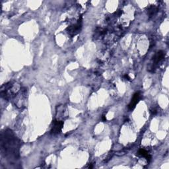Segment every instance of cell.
I'll return each mask as SVG.
<instances>
[{"instance_id": "cell-4", "label": "cell", "mask_w": 169, "mask_h": 169, "mask_svg": "<svg viewBox=\"0 0 169 169\" xmlns=\"http://www.w3.org/2000/svg\"><path fill=\"white\" fill-rule=\"evenodd\" d=\"M165 52L162 50L159 51L156 53L155 56L153 58V63H152V68L155 67L159 62H161L162 59L165 58Z\"/></svg>"}, {"instance_id": "cell-7", "label": "cell", "mask_w": 169, "mask_h": 169, "mask_svg": "<svg viewBox=\"0 0 169 169\" xmlns=\"http://www.w3.org/2000/svg\"><path fill=\"white\" fill-rule=\"evenodd\" d=\"M158 11V7L155 5H151L148 9V15L149 17H153L155 15Z\"/></svg>"}, {"instance_id": "cell-5", "label": "cell", "mask_w": 169, "mask_h": 169, "mask_svg": "<svg viewBox=\"0 0 169 169\" xmlns=\"http://www.w3.org/2000/svg\"><path fill=\"white\" fill-rule=\"evenodd\" d=\"M140 96L141 95H140L139 92H137L134 94L132 99H131V101L130 103L129 104V105H128V108H129L130 110H133V109L136 108L137 104L139 101Z\"/></svg>"}, {"instance_id": "cell-3", "label": "cell", "mask_w": 169, "mask_h": 169, "mask_svg": "<svg viewBox=\"0 0 169 169\" xmlns=\"http://www.w3.org/2000/svg\"><path fill=\"white\" fill-rule=\"evenodd\" d=\"M81 23H82V22H81V19H80L78 21L77 23L67 27L66 30L67 31L68 34H70V36H73L75 35H76L77 34L79 33V31L81 29V26H82Z\"/></svg>"}, {"instance_id": "cell-6", "label": "cell", "mask_w": 169, "mask_h": 169, "mask_svg": "<svg viewBox=\"0 0 169 169\" xmlns=\"http://www.w3.org/2000/svg\"><path fill=\"white\" fill-rule=\"evenodd\" d=\"M137 155L141 156H143V157H145L148 162L151 161V156L149 154L148 152L146 150L143 149H139L138 152H137Z\"/></svg>"}, {"instance_id": "cell-10", "label": "cell", "mask_w": 169, "mask_h": 169, "mask_svg": "<svg viewBox=\"0 0 169 169\" xmlns=\"http://www.w3.org/2000/svg\"><path fill=\"white\" fill-rule=\"evenodd\" d=\"M93 167V165H92V164L90 163V164H89V168H92Z\"/></svg>"}, {"instance_id": "cell-1", "label": "cell", "mask_w": 169, "mask_h": 169, "mask_svg": "<svg viewBox=\"0 0 169 169\" xmlns=\"http://www.w3.org/2000/svg\"><path fill=\"white\" fill-rule=\"evenodd\" d=\"M1 152L8 159H17L19 149V142L11 130L3 131L1 137Z\"/></svg>"}, {"instance_id": "cell-2", "label": "cell", "mask_w": 169, "mask_h": 169, "mask_svg": "<svg viewBox=\"0 0 169 169\" xmlns=\"http://www.w3.org/2000/svg\"><path fill=\"white\" fill-rule=\"evenodd\" d=\"M64 122L62 120H55L52 122V127L51 129V133L52 135H58L62 132V128L64 127Z\"/></svg>"}, {"instance_id": "cell-8", "label": "cell", "mask_w": 169, "mask_h": 169, "mask_svg": "<svg viewBox=\"0 0 169 169\" xmlns=\"http://www.w3.org/2000/svg\"><path fill=\"white\" fill-rule=\"evenodd\" d=\"M124 78H125V79H127V80H130V77H129V76H128L127 74H126V75H125V76H124Z\"/></svg>"}, {"instance_id": "cell-9", "label": "cell", "mask_w": 169, "mask_h": 169, "mask_svg": "<svg viewBox=\"0 0 169 169\" xmlns=\"http://www.w3.org/2000/svg\"><path fill=\"white\" fill-rule=\"evenodd\" d=\"M102 120L104 122L106 121V118L105 116H102Z\"/></svg>"}]
</instances>
